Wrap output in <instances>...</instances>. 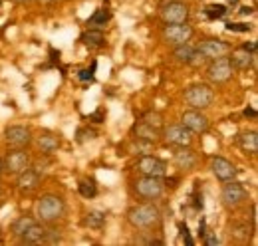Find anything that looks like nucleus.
<instances>
[{"mask_svg": "<svg viewBox=\"0 0 258 246\" xmlns=\"http://www.w3.org/2000/svg\"><path fill=\"white\" fill-rule=\"evenodd\" d=\"M129 222L135 228H153L161 222V213L155 205L145 203V205H137L129 211Z\"/></svg>", "mask_w": 258, "mask_h": 246, "instance_id": "obj_1", "label": "nucleus"}, {"mask_svg": "<svg viewBox=\"0 0 258 246\" xmlns=\"http://www.w3.org/2000/svg\"><path fill=\"white\" fill-rule=\"evenodd\" d=\"M66 205L56 195H44L36 205V215L42 222H54L64 216Z\"/></svg>", "mask_w": 258, "mask_h": 246, "instance_id": "obj_2", "label": "nucleus"}, {"mask_svg": "<svg viewBox=\"0 0 258 246\" xmlns=\"http://www.w3.org/2000/svg\"><path fill=\"white\" fill-rule=\"evenodd\" d=\"M215 99V92L207 84H195L185 92V101L193 109H207Z\"/></svg>", "mask_w": 258, "mask_h": 246, "instance_id": "obj_3", "label": "nucleus"}, {"mask_svg": "<svg viewBox=\"0 0 258 246\" xmlns=\"http://www.w3.org/2000/svg\"><path fill=\"white\" fill-rule=\"evenodd\" d=\"M135 191L139 197L147 199V201H153V199H159L165 191V183H163V177H147L143 175L141 179L135 181Z\"/></svg>", "mask_w": 258, "mask_h": 246, "instance_id": "obj_4", "label": "nucleus"}, {"mask_svg": "<svg viewBox=\"0 0 258 246\" xmlns=\"http://www.w3.org/2000/svg\"><path fill=\"white\" fill-rule=\"evenodd\" d=\"M232 74H234V66L230 58H225V56L211 60V66L207 68V76L213 84H225L232 78Z\"/></svg>", "mask_w": 258, "mask_h": 246, "instance_id": "obj_5", "label": "nucleus"}, {"mask_svg": "<svg viewBox=\"0 0 258 246\" xmlns=\"http://www.w3.org/2000/svg\"><path fill=\"white\" fill-rule=\"evenodd\" d=\"M246 197H248L246 189H244L240 183H236L234 179H232V181H226V184L223 187V191H221L223 205L228 207V209H236V207H240V205L246 201Z\"/></svg>", "mask_w": 258, "mask_h": 246, "instance_id": "obj_6", "label": "nucleus"}, {"mask_svg": "<svg viewBox=\"0 0 258 246\" xmlns=\"http://www.w3.org/2000/svg\"><path fill=\"white\" fill-rule=\"evenodd\" d=\"M193 26L189 22H181V24H167V28L163 32L165 40L173 46H181V44H187L191 38H193Z\"/></svg>", "mask_w": 258, "mask_h": 246, "instance_id": "obj_7", "label": "nucleus"}, {"mask_svg": "<svg viewBox=\"0 0 258 246\" xmlns=\"http://www.w3.org/2000/svg\"><path fill=\"white\" fill-rule=\"evenodd\" d=\"M161 20L165 24H181V22H187L189 20V6L175 0V2H169L161 8Z\"/></svg>", "mask_w": 258, "mask_h": 246, "instance_id": "obj_8", "label": "nucleus"}, {"mask_svg": "<svg viewBox=\"0 0 258 246\" xmlns=\"http://www.w3.org/2000/svg\"><path fill=\"white\" fill-rule=\"evenodd\" d=\"M137 171L141 175H147V177H165L167 175V163L159 157L145 155L137 161Z\"/></svg>", "mask_w": 258, "mask_h": 246, "instance_id": "obj_9", "label": "nucleus"}, {"mask_svg": "<svg viewBox=\"0 0 258 246\" xmlns=\"http://www.w3.org/2000/svg\"><path fill=\"white\" fill-rule=\"evenodd\" d=\"M197 50L203 54L205 60H217V58L228 54L230 46H228L226 42H223V40H219V38H207V40H203V42L199 44Z\"/></svg>", "mask_w": 258, "mask_h": 246, "instance_id": "obj_10", "label": "nucleus"}, {"mask_svg": "<svg viewBox=\"0 0 258 246\" xmlns=\"http://www.w3.org/2000/svg\"><path fill=\"white\" fill-rule=\"evenodd\" d=\"M165 139L175 147H191L193 143V131L181 125H171L165 129Z\"/></svg>", "mask_w": 258, "mask_h": 246, "instance_id": "obj_11", "label": "nucleus"}, {"mask_svg": "<svg viewBox=\"0 0 258 246\" xmlns=\"http://www.w3.org/2000/svg\"><path fill=\"white\" fill-rule=\"evenodd\" d=\"M2 165H4V171L18 175V173H22L26 167H30V157H28L26 151H22V149H14V151L6 153Z\"/></svg>", "mask_w": 258, "mask_h": 246, "instance_id": "obj_12", "label": "nucleus"}, {"mask_svg": "<svg viewBox=\"0 0 258 246\" xmlns=\"http://www.w3.org/2000/svg\"><path fill=\"white\" fill-rule=\"evenodd\" d=\"M181 123L187 129H191L193 133H207L209 131V119H207V115L201 113V109H189V111H185L183 117H181Z\"/></svg>", "mask_w": 258, "mask_h": 246, "instance_id": "obj_13", "label": "nucleus"}, {"mask_svg": "<svg viewBox=\"0 0 258 246\" xmlns=\"http://www.w3.org/2000/svg\"><path fill=\"white\" fill-rule=\"evenodd\" d=\"M211 169H213V175L219 179V181H232L234 177H236V167L225 159V157H213V161H211Z\"/></svg>", "mask_w": 258, "mask_h": 246, "instance_id": "obj_14", "label": "nucleus"}, {"mask_svg": "<svg viewBox=\"0 0 258 246\" xmlns=\"http://www.w3.org/2000/svg\"><path fill=\"white\" fill-rule=\"evenodd\" d=\"M30 129L28 127H24V125H12V127H8L6 129V141L12 145V147H16V149H22V147H26L28 143H30Z\"/></svg>", "mask_w": 258, "mask_h": 246, "instance_id": "obj_15", "label": "nucleus"}, {"mask_svg": "<svg viewBox=\"0 0 258 246\" xmlns=\"http://www.w3.org/2000/svg\"><path fill=\"white\" fill-rule=\"evenodd\" d=\"M46 232H48V228L44 224L34 222L20 234V242H24V244H42L46 240Z\"/></svg>", "mask_w": 258, "mask_h": 246, "instance_id": "obj_16", "label": "nucleus"}, {"mask_svg": "<svg viewBox=\"0 0 258 246\" xmlns=\"http://www.w3.org/2000/svg\"><path fill=\"white\" fill-rule=\"evenodd\" d=\"M38 184H40V173L38 171L26 167L22 173H18V189L22 193H32L38 189Z\"/></svg>", "mask_w": 258, "mask_h": 246, "instance_id": "obj_17", "label": "nucleus"}, {"mask_svg": "<svg viewBox=\"0 0 258 246\" xmlns=\"http://www.w3.org/2000/svg\"><path fill=\"white\" fill-rule=\"evenodd\" d=\"M133 133H135V137H137L139 141H149V143H155V141L161 137L159 129L153 127V123H149V121L137 123V125L133 127Z\"/></svg>", "mask_w": 258, "mask_h": 246, "instance_id": "obj_18", "label": "nucleus"}, {"mask_svg": "<svg viewBox=\"0 0 258 246\" xmlns=\"http://www.w3.org/2000/svg\"><path fill=\"white\" fill-rule=\"evenodd\" d=\"M254 58H256V54L248 52L244 46H242V48H236V50L230 54V61H232V66H234V68H238V70H248V68H252Z\"/></svg>", "mask_w": 258, "mask_h": 246, "instance_id": "obj_19", "label": "nucleus"}, {"mask_svg": "<svg viewBox=\"0 0 258 246\" xmlns=\"http://www.w3.org/2000/svg\"><path fill=\"white\" fill-rule=\"evenodd\" d=\"M175 165L179 169H183V171H191L197 165V157H195V153L189 147H179L175 151Z\"/></svg>", "mask_w": 258, "mask_h": 246, "instance_id": "obj_20", "label": "nucleus"}, {"mask_svg": "<svg viewBox=\"0 0 258 246\" xmlns=\"http://www.w3.org/2000/svg\"><path fill=\"white\" fill-rule=\"evenodd\" d=\"M238 145L244 153L254 155L258 151V133L256 131H244L238 135Z\"/></svg>", "mask_w": 258, "mask_h": 246, "instance_id": "obj_21", "label": "nucleus"}, {"mask_svg": "<svg viewBox=\"0 0 258 246\" xmlns=\"http://www.w3.org/2000/svg\"><path fill=\"white\" fill-rule=\"evenodd\" d=\"M38 147H40L42 153H46V155L54 153V151H58V147H60V137L54 135V133H42V135L38 137Z\"/></svg>", "mask_w": 258, "mask_h": 246, "instance_id": "obj_22", "label": "nucleus"}, {"mask_svg": "<svg viewBox=\"0 0 258 246\" xmlns=\"http://www.w3.org/2000/svg\"><path fill=\"white\" fill-rule=\"evenodd\" d=\"M252 228L254 226H250L248 222H232V226H230V238L236 240V242H246L250 238V234H252Z\"/></svg>", "mask_w": 258, "mask_h": 246, "instance_id": "obj_23", "label": "nucleus"}, {"mask_svg": "<svg viewBox=\"0 0 258 246\" xmlns=\"http://www.w3.org/2000/svg\"><path fill=\"white\" fill-rule=\"evenodd\" d=\"M82 42L90 48H101L105 44V38H103V32L96 30V28H90L88 32L82 34Z\"/></svg>", "mask_w": 258, "mask_h": 246, "instance_id": "obj_24", "label": "nucleus"}, {"mask_svg": "<svg viewBox=\"0 0 258 246\" xmlns=\"http://www.w3.org/2000/svg\"><path fill=\"white\" fill-rule=\"evenodd\" d=\"M111 20V14L105 10V8H99L96 10L92 16H90V20H88V26L90 28H96V30H101V28H105V24Z\"/></svg>", "mask_w": 258, "mask_h": 246, "instance_id": "obj_25", "label": "nucleus"}, {"mask_svg": "<svg viewBox=\"0 0 258 246\" xmlns=\"http://www.w3.org/2000/svg\"><path fill=\"white\" fill-rule=\"evenodd\" d=\"M84 224L88 228H101L105 224V213H101V211H90L86 215V218H84Z\"/></svg>", "mask_w": 258, "mask_h": 246, "instance_id": "obj_26", "label": "nucleus"}, {"mask_svg": "<svg viewBox=\"0 0 258 246\" xmlns=\"http://www.w3.org/2000/svg\"><path fill=\"white\" fill-rule=\"evenodd\" d=\"M193 54H195V48H193V46H189V42H187V44L177 46L173 56L181 61V64H191V60H193Z\"/></svg>", "mask_w": 258, "mask_h": 246, "instance_id": "obj_27", "label": "nucleus"}, {"mask_svg": "<svg viewBox=\"0 0 258 246\" xmlns=\"http://www.w3.org/2000/svg\"><path fill=\"white\" fill-rule=\"evenodd\" d=\"M34 222H36V220H34L32 216H26V215L18 216V218L12 222V234L20 238V234H22V232H24V230H26L30 224H34Z\"/></svg>", "mask_w": 258, "mask_h": 246, "instance_id": "obj_28", "label": "nucleus"}, {"mask_svg": "<svg viewBox=\"0 0 258 246\" xmlns=\"http://www.w3.org/2000/svg\"><path fill=\"white\" fill-rule=\"evenodd\" d=\"M78 189H80V195L86 197V199H94L97 195L96 181H92V179H84L82 183L78 184Z\"/></svg>", "mask_w": 258, "mask_h": 246, "instance_id": "obj_29", "label": "nucleus"}, {"mask_svg": "<svg viewBox=\"0 0 258 246\" xmlns=\"http://www.w3.org/2000/svg\"><path fill=\"white\" fill-rule=\"evenodd\" d=\"M226 12V6L225 4H209L207 8H205V14H207V18H211V20H217V18H223Z\"/></svg>", "mask_w": 258, "mask_h": 246, "instance_id": "obj_30", "label": "nucleus"}, {"mask_svg": "<svg viewBox=\"0 0 258 246\" xmlns=\"http://www.w3.org/2000/svg\"><path fill=\"white\" fill-rule=\"evenodd\" d=\"M226 30H228V32H240V34H244V32L252 30V26H250V24H244V22H228V24H226Z\"/></svg>", "mask_w": 258, "mask_h": 246, "instance_id": "obj_31", "label": "nucleus"}, {"mask_svg": "<svg viewBox=\"0 0 258 246\" xmlns=\"http://www.w3.org/2000/svg\"><path fill=\"white\" fill-rule=\"evenodd\" d=\"M62 240V236H60V232L58 230H48L46 232V244H56V242H60Z\"/></svg>", "mask_w": 258, "mask_h": 246, "instance_id": "obj_32", "label": "nucleus"}, {"mask_svg": "<svg viewBox=\"0 0 258 246\" xmlns=\"http://www.w3.org/2000/svg\"><path fill=\"white\" fill-rule=\"evenodd\" d=\"M78 137H80L78 141L84 143V141H88V139H94V137H96V131H92V129H80Z\"/></svg>", "mask_w": 258, "mask_h": 246, "instance_id": "obj_33", "label": "nucleus"}, {"mask_svg": "<svg viewBox=\"0 0 258 246\" xmlns=\"http://www.w3.org/2000/svg\"><path fill=\"white\" fill-rule=\"evenodd\" d=\"M179 230H181V236H183V240L187 242V244H195V240L191 238V234H189V226L187 224H179Z\"/></svg>", "mask_w": 258, "mask_h": 246, "instance_id": "obj_34", "label": "nucleus"}, {"mask_svg": "<svg viewBox=\"0 0 258 246\" xmlns=\"http://www.w3.org/2000/svg\"><path fill=\"white\" fill-rule=\"evenodd\" d=\"M94 70H96V64H94V66H92V70H82V72H80V76H78V78H80V80H82V82H88V80H90V82H92V80H94Z\"/></svg>", "mask_w": 258, "mask_h": 246, "instance_id": "obj_35", "label": "nucleus"}, {"mask_svg": "<svg viewBox=\"0 0 258 246\" xmlns=\"http://www.w3.org/2000/svg\"><path fill=\"white\" fill-rule=\"evenodd\" d=\"M205 244L217 246V244H221V240H219V236H217V234H209V232H205Z\"/></svg>", "mask_w": 258, "mask_h": 246, "instance_id": "obj_36", "label": "nucleus"}, {"mask_svg": "<svg viewBox=\"0 0 258 246\" xmlns=\"http://www.w3.org/2000/svg\"><path fill=\"white\" fill-rule=\"evenodd\" d=\"M90 119H94L96 123H101L103 121V111H101V109H97L96 113H92V115H90Z\"/></svg>", "mask_w": 258, "mask_h": 246, "instance_id": "obj_37", "label": "nucleus"}, {"mask_svg": "<svg viewBox=\"0 0 258 246\" xmlns=\"http://www.w3.org/2000/svg\"><path fill=\"white\" fill-rule=\"evenodd\" d=\"M250 222H252V226H256V205L250 207Z\"/></svg>", "mask_w": 258, "mask_h": 246, "instance_id": "obj_38", "label": "nucleus"}, {"mask_svg": "<svg viewBox=\"0 0 258 246\" xmlns=\"http://www.w3.org/2000/svg\"><path fill=\"white\" fill-rule=\"evenodd\" d=\"M244 48H246L248 52H252V54H256V42H250V44H244Z\"/></svg>", "mask_w": 258, "mask_h": 246, "instance_id": "obj_39", "label": "nucleus"}, {"mask_svg": "<svg viewBox=\"0 0 258 246\" xmlns=\"http://www.w3.org/2000/svg\"><path fill=\"white\" fill-rule=\"evenodd\" d=\"M244 115H246V117H256L254 107H246V109H244Z\"/></svg>", "mask_w": 258, "mask_h": 246, "instance_id": "obj_40", "label": "nucleus"}, {"mask_svg": "<svg viewBox=\"0 0 258 246\" xmlns=\"http://www.w3.org/2000/svg\"><path fill=\"white\" fill-rule=\"evenodd\" d=\"M199 234L205 236V220H201V224H199Z\"/></svg>", "mask_w": 258, "mask_h": 246, "instance_id": "obj_41", "label": "nucleus"}, {"mask_svg": "<svg viewBox=\"0 0 258 246\" xmlns=\"http://www.w3.org/2000/svg\"><path fill=\"white\" fill-rule=\"evenodd\" d=\"M40 4H46V6H50V4H56V2H60V0H38Z\"/></svg>", "mask_w": 258, "mask_h": 246, "instance_id": "obj_42", "label": "nucleus"}, {"mask_svg": "<svg viewBox=\"0 0 258 246\" xmlns=\"http://www.w3.org/2000/svg\"><path fill=\"white\" fill-rule=\"evenodd\" d=\"M252 12H254V10H252V8H246V6L240 10V14H244V16H246V14H252Z\"/></svg>", "mask_w": 258, "mask_h": 246, "instance_id": "obj_43", "label": "nucleus"}, {"mask_svg": "<svg viewBox=\"0 0 258 246\" xmlns=\"http://www.w3.org/2000/svg\"><path fill=\"white\" fill-rule=\"evenodd\" d=\"M4 173V165H2V161H0V175Z\"/></svg>", "mask_w": 258, "mask_h": 246, "instance_id": "obj_44", "label": "nucleus"}, {"mask_svg": "<svg viewBox=\"0 0 258 246\" xmlns=\"http://www.w3.org/2000/svg\"><path fill=\"white\" fill-rule=\"evenodd\" d=\"M16 2H20V4H26V2H32V0H16Z\"/></svg>", "mask_w": 258, "mask_h": 246, "instance_id": "obj_45", "label": "nucleus"}, {"mask_svg": "<svg viewBox=\"0 0 258 246\" xmlns=\"http://www.w3.org/2000/svg\"><path fill=\"white\" fill-rule=\"evenodd\" d=\"M2 2H4V0H0V6H2Z\"/></svg>", "mask_w": 258, "mask_h": 246, "instance_id": "obj_46", "label": "nucleus"}, {"mask_svg": "<svg viewBox=\"0 0 258 246\" xmlns=\"http://www.w3.org/2000/svg\"><path fill=\"white\" fill-rule=\"evenodd\" d=\"M0 191H2V189H0Z\"/></svg>", "mask_w": 258, "mask_h": 246, "instance_id": "obj_47", "label": "nucleus"}]
</instances>
